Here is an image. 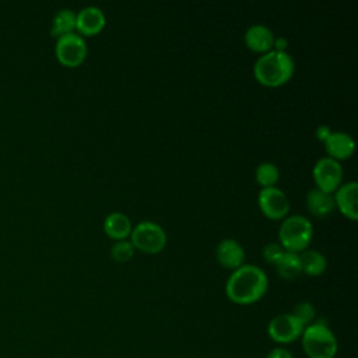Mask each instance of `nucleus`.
Wrapping results in <instances>:
<instances>
[{
    "label": "nucleus",
    "instance_id": "11",
    "mask_svg": "<svg viewBox=\"0 0 358 358\" xmlns=\"http://www.w3.org/2000/svg\"><path fill=\"white\" fill-rule=\"evenodd\" d=\"M217 260L227 268L235 270L245 260V249L243 246L234 238H224L218 242L215 248Z\"/></svg>",
    "mask_w": 358,
    "mask_h": 358
},
{
    "label": "nucleus",
    "instance_id": "23",
    "mask_svg": "<svg viewBox=\"0 0 358 358\" xmlns=\"http://www.w3.org/2000/svg\"><path fill=\"white\" fill-rule=\"evenodd\" d=\"M285 249L278 242H268L263 246V257L266 262L275 264V262L280 259Z\"/></svg>",
    "mask_w": 358,
    "mask_h": 358
},
{
    "label": "nucleus",
    "instance_id": "17",
    "mask_svg": "<svg viewBox=\"0 0 358 358\" xmlns=\"http://www.w3.org/2000/svg\"><path fill=\"white\" fill-rule=\"evenodd\" d=\"M301 267L309 275H319L327 267V260L323 253L315 249H303L299 253Z\"/></svg>",
    "mask_w": 358,
    "mask_h": 358
},
{
    "label": "nucleus",
    "instance_id": "2",
    "mask_svg": "<svg viewBox=\"0 0 358 358\" xmlns=\"http://www.w3.org/2000/svg\"><path fill=\"white\" fill-rule=\"evenodd\" d=\"M295 63L292 56L285 50H268L259 56L253 64V74L262 84L280 85L288 81L294 74Z\"/></svg>",
    "mask_w": 358,
    "mask_h": 358
},
{
    "label": "nucleus",
    "instance_id": "1",
    "mask_svg": "<svg viewBox=\"0 0 358 358\" xmlns=\"http://www.w3.org/2000/svg\"><path fill=\"white\" fill-rule=\"evenodd\" d=\"M267 285L268 280L263 268L252 263H243L232 270L225 284V292L232 302L249 305L264 295Z\"/></svg>",
    "mask_w": 358,
    "mask_h": 358
},
{
    "label": "nucleus",
    "instance_id": "5",
    "mask_svg": "<svg viewBox=\"0 0 358 358\" xmlns=\"http://www.w3.org/2000/svg\"><path fill=\"white\" fill-rule=\"evenodd\" d=\"M130 242L143 252L157 253L164 249L166 234L164 228L154 221H140L130 232Z\"/></svg>",
    "mask_w": 358,
    "mask_h": 358
},
{
    "label": "nucleus",
    "instance_id": "3",
    "mask_svg": "<svg viewBox=\"0 0 358 358\" xmlns=\"http://www.w3.org/2000/svg\"><path fill=\"white\" fill-rule=\"evenodd\" d=\"M301 338L309 358H334L337 354V338L324 320H315L305 326Z\"/></svg>",
    "mask_w": 358,
    "mask_h": 358
},
{
    "label": "nucleus",
    "instance_id": "16",
    "mask_svg": "<svg viewBox=\"0 0 358 358\" xmlns=\"http://www.w3.org/2000/svg\"><path fill=\"white\" fill-rule=\"evenodd\" d=\"M103 229L110 238H115L119 241V239H126L127 236H130L133 227H131L130 218L126 214L113 211L105 217Z\"/></svg>",
    "mask_w": 358,
    "mask_h": 358
},
{
    "label": "nucleus",
    "instance_id": "8",
    "mask_svg": "<svg viewBox=\"0 0 358 358\" xmlns=\"http://www.w3.org/2000/svg\"><path fill=\"white\" fill-rule=\"evenodd\" d=\"M303 329L305 326L292 313H281L270 320L267 331L275 343L288 344L298 340Z\"/></svg>",
    "mask_w": 358,
    "mask_h": 358
},
{
    "label": "nucleus",
    "instance_id": "24",
    "mask_svg": "<svg viewBox=\"0 0 358 358\" xmlns=\"http://www.w3.org/2000/svg\"><path fill=\"white\" fill-rule=\"evenodd\" d=\"M266 358H294V357H292V354H291L288 350L278 347V348L271 350V351L267 354Z\"/></svg>",
    "mask_w": 358,
    "mask_h": 358
},
{
    "label": "nucleus",
    "instance_id": "6",
    "mask_svg": "<svg viewBox=\"0 0 358 358\" xmlns=\"http://www.w3.org/2000/svg\"><path fill=\"white\" fill-rule=\"evenodd\" d=\"M55 53L62 64L76 67L83 63L87 56L85 39L77 32L64 34L56 39Z\"/></svg>",
    "mask_w": 358,
    "mask_h": 358
},
{
    "label": "nucleus",
    "instance_id": "15",
    "mask_svg": "<svg viewBox=\"0 0 358 358\" xmlns=\"http://www.w3.org/2000/svg\"><path fill=\"white\" fill-rule=\"evenodd\" d=\"M306 206L312 214L324 217L334 208V199L331 193H327L319 187H313L306 193Z\"/></svg>",
    "mask_w": 358,
    "mask_h": 358
},
{
    "label": "nucleus",
    "instance_id": "7",
    "mask_svg": "<svg viewBox=\"0 0 358 358\" xmlns=\"http://www.w3.org/2000/svg\"><path fill=\"white\" fill-rule=\"evenodd\" d=\"M313 179L316 182V187L333 193L341 183L343 169L337 159L331 157H320L312 169Z\"/></svg>",
    "mask_w": 358,
    "mask_h": 358
},
{
    "label": "nucleus",
    "instance_id": "22",
    "mask_svg": "<svg viewBox=\"0 0 358 358\" xmlns=\"http://www.w3.org/2000/svg\"><path fill=\"white\" fill-rule=\"evenodd\" d=\"M292 315L303 324V326H308L312 322H315V306L308 302V301H302V302H298L292 310Z\"/></svg>",
    "mask_w": 358,
    "mask_h": 358
},
{
    "label": "nucleus",
    "instance_id": "25",
    "mask_svg": "<svg viewBox=\"0 0 358 358\" xmlns=\"http://www.w3.org/2000/svg\"><path fill=\"white\" fill-rule=\"evenodd\" d=\"M287 45H288L287 38H284V36H274V41H273V49H274V50L285 52Z\"/></svg>",
    "mask_w": 358,
    "mask_h": 358
},
{
    "label": "nucleus",
    "instance_id": "9",
    "mask_svg": "<svg viewBox=\"0 0 358 358\" xmlns=\"http://www.w3.org/2000/svg\"><path fill=\"white\" fill-rule=\"evenodd\" d=\"M259 206L264 215L268 218L277 220L282 218L289 211V201L287 194L277 186H267L262 187L257 196Z\"/></svg>",
    "mask_w": 358,
    "mask_h": 358
},
{
    "label": "nucleus",
    "instance_id": "13",
    "mask_svg": "<svg viewBox=\"0 0 358 358\" xmlns=\"http://www.w3.org/2000/svg\"><path fill=\"white\" fill-rule=\"evenodd\" d=\"M324 143V148L329 154V157L334 158V159H344L348 158L355 147V141L354 138L345 133V131H331L327 138L323 141Z\"/></svg>",
    "mask_w": 358,
    "mask_h": 358
},
{
    "label": "nucleus",
    "instance_id": "19",
    "mask_svg": "<svg viewBox=\"0 0 358 358\" xmlns=\"http://www.w3.org/2000/svg\"><path fill=\"white\" fill-rule=\"evenodd\" d=\"M76 28V11L71 8H60L56 11L52 20V27H50V34L53 36H62L64 34L74 32Z\"/></svg>",
    "mask_w": 358,
    "mask_h": 358
},
{
    "label": "nucleus",
    "instance_id": "4",
    "mask_svg": "<svg viewBox=\"0 0 358 358\" xmlns=\"http://www.w3.org/2000/svg\"><path fill=\"white\" fill-rule=\"evenodd\" d=\"M313 235V227L302 214L285 215L278 228L280 245L289 252L299 253L306 249Z\"/></svg>",
    "mask_w": 358,
    "mask_h": 358
},
{
    "label": "nucleus",
    "instance_id": "12",
    "mask_svg": "<svg viewBox=\"0 0 358 358\" xmlns=\"http://www.w3.org/2000/svg\"><path fill=\"white\" fill-rule=\"evenodd\" d=\"M105 25V14L96 6H85L76 13V28L85 35L99 32Z\"/></svg>",
    "mask_w": 358,
    "mask_h": 358
},
{
    "label": "nucleus",
    "instance_id": "20",
    "mask_svg": "<svg viewBox=\"0 0 358 358\" xmlns=\"http://www.w3.org/2000/svg\"><path fill=\"white\" fill-rule=\"evenodd\" d=\"M255 176H256V180L263 186V187H267V186H274L275 182L278 180V176H280V171L277 168L275 164L270 162V161H264L262 164L257 165L256 171H255Z\"/></svg>",
    "mask_w": 358,
    "mask_h": 358
},
{
    "label": "nucleus",
    "instance_id": "10",
    "mask_svg": "<svg viewBox=\"0 0 358 358\" xmlns=\"http://www.w3.org/2000/svg\"><path fill=\"white\" fill-rule=\"evenodd\" d=\"M357 192L358 183L355 180H348L345 183H340V186L334 190L333 199L334 206L348 218L357 220L358 208H357Z\"/></svg>",
    "mask_w": 358,
    "mask_h": 358
},
{
    "label": "nucleus",
    "instance_id": "18",
    "mask_svg": "<svg viewBox=\"0 0 358 358\" xmlns=\"http://www.w3.org/2000/svg\"><path fill=\"white\" fill-rule=\"evenodd\" d=\"M274 266L277 268V273L285 280H292L302 273L299 253L296 252L284 250Z\"/></svg>",
    "mask_w": 358,
    "mask_h": 358
},
{
    "label": "nucleus",
    "instance_id": "26",
    "mask_svg": "<svg viewBox=\"0 0 358 358\" xmlns=\"http://www.w3.org/2000/svg\"><path fill=\"white\" fill-rule=\"evenodd\" d=\"M330 133H331V129L327 124H320L316 129V137L322 141H324Z\"/></svg>",
    "mask_w": 358,
    "mask_h": 358
},
{
    "label": "nucleus",
    "instance_id": "14",
    "mask_svg": "<svg viewBox=\"0 0 358 358\" xmlns=\"http://www.w3.org/2000/svg\"><path fill=\"white\" fill-rule=\"evenodd\" d=\"M274 34L264 24H252L245 32V43L256 52H268L273 48Z\"/></svg>",
    "mask_w": 358,
    "mask_h": 358
},
{
    "label": "nucleus",
    "instance_id": "21",
    "mask_svg": "<svg viewBox=\"0 0 358 358\" xmlns=\"http://www.w3.org/2000/svg\"><path fill=\"white\" fill-rule=\"evenodd\" d=\"M133 253H134V246L130 242V239H119L110 248L112 257L119 262L129 260L133 256Z\"/></svg>",
    "mask_w": 358,
    "mask_h": 358
}]
</instances>
